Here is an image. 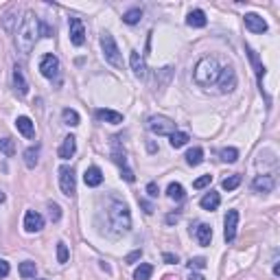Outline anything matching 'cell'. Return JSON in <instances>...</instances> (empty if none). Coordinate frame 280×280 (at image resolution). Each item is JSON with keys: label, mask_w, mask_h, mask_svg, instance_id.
<instances>
[{"label": "cell", "mask_w": 280, "mask_h": 280, "mask_svg": "<svg viewBox=\"0 0 280 280\" xmlns=\"http://www.w3.org/2000/svg\"><path fill=\"white\" fill-rule=\"evenodd\" d=\"M105 217H107V225H110L112 236H123L132 230V214H129V208L123 199L110 197V201L105 206Z\"/></svg>", "instance_id": "1"}, {"label": "cell", "mask_w": 280, "mask_h": 280, "mask_svg": "<svg viewBox=\"0 0 280 280\" xmlns=\"http://www.w3.org/2000/svg\"><path fill=\"white\" fill-rule=\"evenodd\" d=\"M40 38V20L35 18L33 11H27L25 18H22V25L16 33V44H18V51L22 55H29L33 51L35 42Z\"/></svg>", "instance_id": "2"}, {"label": "cell", "mask_w": 280, "mask_h": 280, "mask_svg": "<svg viewBox=\"0 0 280 280\" xmlns=\"http://www.w3.org/2000/svg\"><path fill=\"white\" fill-rule=\"evenodd\" d=\"M219 73H221V66H219V62L214 57H204L199 59V64L195 66V83L201 88H208L212 86V83H217L219 79Z\"/></svg>", "instance_id": "3"}, {"label": "cell", "mask_w": 280, "mask_h": 280, "mask_svg": "<svg viewBox=\"0 0 280 280\" xmlns=\"http://www.w3.org/2000/svg\"><path fill=\"white\" fill-rule=\"evenodd\" d=\"M101 49H103V55H105V59L112 64V66L123 68V57H121V51H118V44H116L114 35L107 33V31L101 35Z\"/></svg>", "instance_id": "4"}, {"label": "cell", "mask_w": 280, "mask_h": 280, "mask_svg": "<svg viewBox=\"0 0 280 280\" xmlns=\"http://www.w3.org/2000/svg\"><path fill=\"white\" fill-rule=\"evenodd\" d=\"M59 188H62V193L66 197H73L77 193V177H75L73 166H68V164L59 166Z\"/></svg>", "instance_id": "5"}, {"label": "cell", "mask_w": 280, "mask_h": 280, "mask_svg": "<svg viewBox=\"0 0 280 280\" xmlns=\"http://www.w3.org/2000/svg\"><path fill=\"white\" fill-rule=\"evenodd\" d=\"M147 127H149V132L156 136H171L175 132V123L166 116H149Z\"/></svg>", "instance_id": "6"}, {"label": "cell", "mask_w": 280, "mask_h": 280, "mask_svg": "<svg viewBox=\"0 0 280 280\" xmlns=\"http://www.w3.org/2000/svg\"><path fill=\"white\" fill-rule=\"evenodd\" d=\"M112 160L118 164V169H121V175L125 177V182H134L136 180V175H134V171L127 166V158H125V151L121 147H118V142L114 138V151H112Z\"/></svg>", "instance_id": "7"}, {"label": "cell", "mask_w": 280, "mask_h": 280, "mask_svg": "<svg viewBox=\"0 0 280 280\" xmlns=\"http://www.w3.org/2000/svg\"><path fill=\"white\" fill-rule=\"evenodd\" d=\"M68 31H70V42H73L75 46H83V42H86V27H83V22L79 18H70Z\"/></svg>", "instance_id": "8"}, {"label": "cell", "mask_w": 280, "mask_h": 280, "mask_svg": "<svg viewBox=\"0 0 280 280\" xmlns=\"http://www.w3.org/2000/svg\"><path fill=\"white\" fill-rule=\"evenodd\" d=\"M223 239L232 243L236 236V228H239V210H228V214H225V221H223Z\"/></svg>", "instance_id": "9"}, {"label": "cell", "mask_w": 280, "mask_h": 280, "mask_svg": "<svg viewBox=\"0 0 280 280\" xmlns=\"http://www.w3.org/2000/svg\"><path fill=\"white\" fill-rule=\"evenodd\" d=\"M217 83H219V90H221L223 94H225V92H232V90L236 88V73H234V70H232L230 66L221 68Z\"/></svg>", "instance_id": "10"}, {"label": "cell", "mask_w": 280, "mask_h": 280, "mask_svg": "<svg viewBox=\"0 0 280 280\" xmlns=\"http://www.w3.org/2000/svg\"><path fill=\"white\" fill-rule=\"evenodd\" d=\"M40 73L46 77V79H55L59 73V59L55 55H44L40 62Z\"/></svg>", "instance_id": "11"}, {"label": "cell", "mask_w": 280, "mask_h": 280, "mask_svg": "<svg viewBox=\"0 0 280 280\" xmlns=\"http://www.w3.org/2000/svg\"><path fill=\"white\" fill-rule=\"evenodd\" d=\"M42 228H44V217L35 210H29L25 214V230L27 232H40Z\"/></svg>", "instance_id": "12"}, {"label": "cell", "mask_w": 280, "mask_h": 280, "mask_svg": "<svg viewBox=\"0 0 280 280\" xmlns=\"http://www.w3.org/2000/svg\"><path fill=\"white\" fill-rule=\"evenodd\" d=\"M245 27L252 33H265L267 31V22L258 14H245Z\"/></svg>", "instance_id": "13"}, {"label": "cell", "mask_w": 280, "mask_h": 280, "mask_svg": "<svg viewBox=\"0 0 280 280\" xmlns=\"http://www.w3.org/2000/svg\"><path fill=\"white\" fill-rule=\"evenodd\" d=\"M129 64H132L134 75L138 77V79H145L147 77V66H145V59L140 57L138 51H132V55H129Z\"/></svg>", "instance_id": "14"}, {"label": "cell", "mask_w": 280, "mask_h": 280, "mask_svg": "<svg viewBox=\"0 0 280 280\" xmlns=\"http://www.w3.org/2000/svg\"><path fill=\"white\" fill-rule=\"evenodd\" d=\"M83 182H86V186H101V182H103V171L99 169V166H90V169H86V173H83Z\"/></svg>", "instance_id": "15"}, {"label": "cell", "mask_w": 280, "mask_h": 280, "mask_svg": "<svg viewBox=\"0 0 280 280\" xmlns=\"http://www.w3.org/2000/svg\"><path fill=\"white\" fill-rule=\"evenodd\" d=\"M252 188L256 193H271L273 190V177L271 175H256L252 182Z\"/></svg>", "instance_id": "16"}, {"label": "cell", "mask_w": 280, "mask_h": 280, "mask_svg": "<svg viewBox=\"0 0 280 280\" xmlns=\"http://www.w3.org/2000/svg\"><path fill=\"white\" fill-rule=\"evenodd\" d=\"M75 151H77V138L75 136H66L62 142V147H59V158L62 160H70L75 156Z\"/></svg>", "instance_id": "17"}, {"label": "cell", "mask_w": 280, "mask_h": 280, "mask_svg": "<svg viewBox=\"0 0 280 280\" xmlns=\"http://www.w3.org/2000/svg\"><path fill=\"white\" fill-rule=\"evenodd\" d=\"M97 118H99V121H103V123H112V125H121L123 123V114H121V112L105 110V107L97 110Z\"/></svg>", "instance_id": "18"}, {"label": "cell", "mask_w": 280, "mask_h": 280, "mask_svg": "<svg viewBox=\"0 0 280 280\" xmlns=\"http://www.w3.org/2000/svg\"><path fill=\"white\" fill-rule=\"evenodd\" d=\"M195 239H197L199 245H210L212 241V228L208 223H199L195 228Z\"/></svg>", "instance_id": "19"}, {"label": "cell", "mask_w": 280, "mask_h": 280, "mask_svg": "<svg viewBox=\"0 0 280 280\" xmlns=\"http://www.w3.org/2000/svg\"><path fill=\"white\" fill-rule=\"evenodd\" d=\"M16 127L18 132H20L22 136H27V138H33L35 136V127H33V121L29 116H18L16 121Z\"/></svg>", "instance_id": "20"}, {"label": "cell", "mask_w": 280, "mask_h": 280, "mask_svg": "<svg viewBox=\"0 0 280 280\" xmlns=\"http://www.w3.org/2000/svg\"><path fill=\"white\" fill-rule=\"evenodd\" d=\"M247 55H249V62H252V66L256 68V77H258V88H260V92H265L263 90V77H265V66L260 64V59H258V55L249 49L247 46Z\"/></svg>", "instance_id": "21"}, {"label": "cell", "mask_w": 280, "mask_h": 280, "mask_svg": "<svg viewBox=\"0 0 280 280\" xmlns=\"http://www.w3.org/2000/svg\"><path fill=\"white\" fill-rule=\"evenodd\" d=\"M14 88H16V92H18V97H25V94L29 92V83L25 79V75H22V70L20 68H14Z\"/></svg>", "instance_id": "22"}, {"label": "cell", "mask_w": 280, "mask_h": 280, "mask_svg": "<svg viewBox=\"0 0 280 280\" xmlns=\"http://www.w3.org/2000/svg\"><path fill=\"white\" fill-rule=\"evenodd\" d=\"M206 14L201 9H195V11H190L188 18H186V25L188 27H193V29H204L206 27Z\"/></svg>", "instance_id": "23"}, {"label": "cell", "mask_w": 280, "mask_h": 280, "mask_svg": "<svg viewBox=\"0 0 280 280\" xmlns=\"http://www.w3.org/2000/svg\"><path fill=\"white\" fill-rule=\"evenodd\" d=\"M201 208L204 210H217L219 204H221V197H219V193H214V190H210V193H206L204 197H201Z\"/></svg>", "instance_id": "24"}, {"label": "cell", "mask_w": 280, "mask_h": 280, "mask_svg": "<svg viewBox=\"0 0 280 280\" xmlns=\"http://www.w3.org/2000/svg\"><path fill=\"white\" fill-rule=\"evenodd\" d=\"M40 162V145H35V147H29L27 151H25V164L29 166V169H35Z\"/></svg>", "instance_id": "25"}, {"label": "cell", "mask_w": 280, "mask_h": 280, "mask_svg": "<svg viewBox=\"0 0 280 280\" xmlns=\"http://www.w3.org/2000/svg\"><path fill=\"white\" fill-rule=\"evenodd\" d=\"M186 162L190 166H199L201 162H204V149L201 147H193L186 151Z\"/></svg>", "instance_id": "26"}, {"label": "cell", "mask_w": 280, "mask_h": 280, "mask_svg": "<svg viewBox=\"0 0 280 280\" xmlns=\"http://www.w3.org/2000/svg\"><path fill=\"white\" fill-rule=\"evenodd\" d=\"M166 195H169L173 201H182L184 197H186V193H184V186H182V184H177V182H171L169 184V188H166Z\"/></svg>", "instance_id": "27"}, {"label": "cell", "mask_w": 280, "mask_h": 280, "mask_svg": "<svg viewBox=\"0 0 280 280\" xmlns=\"http://www.w3.org/2000/svg\"><path fill=\"white\" fill-rule=\"evenodd\" d=\"M151 273H153V265L142 263L138 269L134 271V280H151Z\"/></svg>", "instance_id": "28"}, {"label": "cell", "mask_w": 280, "mask_h": 280, "mask_svg": "<svg viewBox=\"0 0 280 280\" xmlns=\"http://www.w3.org/2000/svg\"><path fill=\"white\" fill-rule=\"evenodd\" d=\"M140 18H142V9L140 7H134V9H129L127 14L123 16V22H125V25H138Z\"/></svg>", "instance_id": "29"}, {"label": "cell", "mask_w": 280, "mask_h": 280, "mask_svg": "<svg viewBox=\"0 0 280 280\" xmlns=\"http://www.w3.org/2000/svg\"><path fill=\"white\" fill-rule=\"evenodd\" d=\"M35 271H38V267H35L33 260H25V263H20V276L22 278H35Z\"/></svg>", "instance_id": "30"}, {"label": "cell", "mask_w": 280, "mask_h": 280, "mask_svg": "<svg viewBox=\"0 0 280 280\" xmlns=\"http://www.w3.org/2000/svg\"><path fill=\"white\" fill-rule=\"evenodd\" d=\"M62 118L66 125H70V127H77V125H79V114H77L75 110H70V107H66V110L62 112Z\"/></svg>", "instance_id": "31"}, {"label": "cell", "mask_w": 280, "mask_h": 280, "mask_svg": "<svg viewBox=\"0 0 280 280\" xmlns=\"http://www.w3.org/2000/svg\"><path fill=\"white\" fill-rule=\"evenodd\" d=\"M188 142V134H184V132H173L171 134V147L173 149H180L184 147Z\"/></svg>", "instance_id": "32"}, {"label": "cell", "mask_w": 280, "mask_h": 280, "mask_svg": "<svg viewBox=\"0 0 280 280\" xmlns=\"http://www.w3.org/2000/svg\"><path fill=\"white\" fill-rule=\"evenodd\" d=\"M219 156H221V160L223 162H236V160H239V151H236L234 147H225V149H221V153H219Z\"/></svg>", "instance_id": "33"}, {"label": "cell", "mask_w": 280, "mask_h": 280, "mask_svg": "<svg viewBox=\"0 0 280 280\" xmlns=\"http://www.w3.org/2000/svg\"><path fill=\"white\" fill-rule=\"evenodd\" d=\"M0 153H5L7 158H11L16 153V145H14V140L11 138H3L0 140Z\"/></svg>", "instance_id": "34"}, {"label": "cell", "mask_w": 280, "mask_h": 280, "mask_svg": "<svg viewBox=\"0 0 280 280\" xmlns=\"http://www.w3.org/2000/svg\"><path fill=\"white\" fill-rule=\"evenodd\" d=\"M239 184H241V175H230L221 182V188L223 190H234V188H239Z\"/></svg>", "instance_id": "35"}, {"label": "cell", "mask_w": 280, "mask_h": 280, "mask_svg": "<svg viewBox=\"0 0 280 280\" xmlns=\"http://www.w3.org/2000/svg\"><path fill=\"white\" fill-rule=\"evenodd\" d=\"M57 260H59V263H68V247H66V243H57Z\"/></svg>", "instance_id": "36"}, {"label": "cell", "mask_w": 280, "mask_h": 280, "mask_svg": "<svg viewBox=\"0 0 280 280\" xmlns=\"http://www.w3.org/2000/svg\"><path fill=\"white\" fill-rule=\"evenodd\" d=\"M206 267V258H201V256H197V258H190L188 260V269H204Z\"/></svg>", "instance_id": "37"}, {"label": "cell", "mask_w": 280, "mask_h": 280, "mask_svg": "<svg viewBox=\"0 0 280 280\" xmlns=\"http://www.w3.org/2000/svg\"><path fill=\"white\" fill-rule=\"evenodd\" d=\"M210 182H212V175H201V177H197V180L193 182V188H197V190L199 188H206Z\"/></svg>", "instance_id": "38"}, {"label": "cell", "mask_w": 280, "mask_h": 280, "mask_svg": "<svg viewBox=\"0 0 280 280\" xmlns=\"http://www.w3.org/2000/svg\"><path fill=\"white\" fill-rule=\"evenodd\" d=\"M49 214H51V221H59L62 219V208L57 204H49Z\"/></svg>", "instance_id": "39"}, {"label": "cell", "mask_w": 280, "mask_h": 280, "mask_svg": "<svg viewBox=\"0 0 280 280\" xmlns=\"http://www.w3.org/2000/svg\"><path fill=\"white\" fill-rule=\"evenodd\" d=\"M147 195H149V197H158V195H160V188H158L156 182H149L147 184Z\"/></svg>", "instance_id": "40"}, {"label": "cell", "mask_w": 280, "mask_h": 280, "mask_svg": "<svg viewBox=\"0 0 280 280\" xmlns=\"http://www.w3.org/2000/svg\"><path fill=\"white\" fill-rule=\"evenodd\" d=\"M140 256H142V249H136V252H132V254L127 256V258H125V263H127V265H134L136 260L140 258Z\"/></svg>", "instance_id": "41"}, {"label": "cell", "mask_w": 280, "mask_h": 280, "mask_svg": "<svg viewBox=\"0 0 280 280\" xmlns=\"http://www.w3.org/2000/svg\"><path fill=\"white\" fill-rule=\"evenodd\" d=\"M9 271H11L9 263H7V260L0 258V278H7V276H9Z\"/></svg>", "instance_id": "42"}, {"label": "cell", "mask_w": 280, "mask_h": 280, "mask_svg": "<svg viewBox=\"0 0 280 280\" xmlns=\"http://www.w3.org/2000/svg\"><path fill=\"white\" fill-rule=\"evenodd\" d=\"M177 219H180V212H171V214H166V223H177Z\"/></svg>", "instance_id": "43"}, {"label": "cell", "mask_w": 280, "mask_h": 280, "mask_svg": "<svg viewBox=\"0 0 280 280\" xmlns=\"http://www.w3.org/2000/svg\"><path fill=\"white\" fill-rule=\"evenodd\" d=\"M140 206H142V208H145V212H147V214H151V212H153V206H151V204H149V201H147V199H140Z\"/></svg>", "instance_id": "44"}, {"label": "cell", "mask_w": 280, "mask_h": 280, "mask_svg": "<svg viewBox=\"0 0 280 280\" xmlns=\"http://www.w3.org/2000/svg\"><path fill=\"white\" fill-rule=\"evenodd\" d=\"M164 260H166L169 265H173V263H177V256H175V254H164Z\"/></svg>", "instance_id": "45"}, {"label": "cell", "mask_w": 280, "mask_h": 280, "mask_svg": "<svg viewBox=\"0 0 280 280\" xmlns=\"http://www.w3.org/2000/svg\"><path fill=\"white\" fill-rule=\"evenodd\" d=\"M188 280H206L204 276H199V273H190V278Z\"/></svg>", "instance_id": "46"}, {"label": "cell", "mask_w": 280, "mask_h": 280, "mask_svg": "<svg viewBox=\"0 0 280 280\" xmlns=\"http://www.w3.org/2000/svg\"><path fill=\"white\" fill-rule=\"evenodd\" d=\"M3 201H5V193H3V190H0V204H3Z\"/></svg>", "instance_id": "47"}]
</instances>
